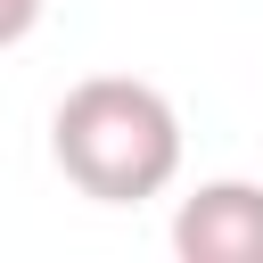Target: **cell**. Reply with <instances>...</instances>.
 <instances>
[{
    "instance_id": "3957f363",
    "label": "cell",
    "mask_w": 263,
    "mask_h": 263,
    "mask_svg": "<svg viewBox=\"0 0 263 263\" xmlns=\"http://www.w3.org/2000/svg\"><path fill=\"white\" fill-rule=\"evenodd\" d=\"M33 25H41V0H0V49H16Z\"/></svg>"
},
{
    "instance_id": "7a4b0ae2",
    "label": "cell",
    "mask_w": 263,
    "mask_h": 263,
    "mask_svg": "<svg viewBox=\"0 0 263 263\" xmlns=\"http://www.w3.org/2000/svg\"><path fill=\"white\" fill-rule=\"evenodd\" d=\"M181 263H263V181H197L173 205Z\"/></svg>"
},
{
    "instance_id": "6da1fadb",
    "label": "cell",
    "mask_w": 263,
    "mask_h": 263,
    "mask_svg": "<svg viewBox=\"0 0 263 263\" xmlns=\"http://www.w3.org/2000/svg\"><path fill=\"white\" fill-rule=\"evenodd\" d=\"M49 164L99 205L164 197L181 173V115L140 74H82L49 115Z\"/></svg>"
}]
</instances>
